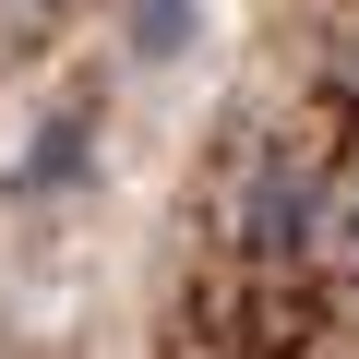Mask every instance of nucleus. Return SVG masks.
<instances>
[{
    "mask_svg": "<svg viewBox=\"0 0 359 359\" xmlns=\"http://www.w3.org/2000/svg\"><path fill=\"white\" fill-rule=\"evenodd\" d=\"M60 13V0H0V25H48Z\"/></svg>",
    "mask_w": 359,
    "mask_h": 359,
    "instance_id": "20e7f679",
    "label": "nucleus"
},
{
    "mask_svg": "<svg viewBox=\"0 0 359 359\" xmlns=\"http://www.w3.org/2000/svg\"><path fill=\"white\" fill-rule=\"evenodd\" d=\"M323 252L359 264V180H347V192H323Z\"/></svg>",
    "mask_w": 359,
    "mask_h": 359,
    "instance_id": "7ed1b4c3",
    "label": "nucleus"
},
{
    "mask_svg": "<svg viewBox=\"0 0 359 359\" xmlns=\"http://www.w3.org/2000/svg\"><path fill=\"white\" fill-rule=\"evenodd\" d=\"M132 36H144V60H180V36H192V0H132Z\"/></svg>",
    "mask_w": 359,
    "mask_h": 359,
    "instance_id": "f03ea898",
    "label": "nucleus"
},
{
    "mask_svg": "<svg viewBox=\"0 0 359 359\" xmlns=\"http://www.w3.org/2000/svg\"><path fill=\"white\" fill-rule=\"evenodd\" d=\"M228 228H240V252H299V240H323V180H311V156L299 144H264L252 168H240V204H228Z\"/></svg>",
    "mask_w": 359,
    "mask_h": 359,
    "instance_id": "f257e3e1",
    "label": "nucleus"
}]
</instances>
